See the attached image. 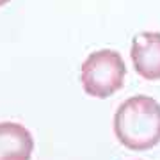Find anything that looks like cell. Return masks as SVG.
<instances>
[{
	"instance_id": "obj_3",
	"label": "cell",
	"mask_w": 160,
	"mask_h": 160,
	"mask_svg": "<svg viewBox=\"0 0 160 160\" xmlns=\"http://www.w3.org/2000/svg\"><path fill=\"white\" fill-rule=\"evenodd\" d=\"M133 68L144 80H160V32H141L132 41Z\"/></svg>"
},
{
	"instance_id": "obj_5",
	"label": "cell",
	"mask_w": 160,
	"mask_h": 160,
	"mask_svg": "<svg viewBox=\"0 0 160 160\" xmlns=\"http://www.w3.org/2000/svg\"><path fill=\"white\" fill-rule=\"evenodd\" d=\"M7 2H11V0H0V7H2V6H6Z\"/></svg>"
},
{
	"instance_id": "obj_4",
	"label": "cell",
	"mask_w": 160,
	"mask_h": 160,
	"mask_svg": "<svg viewBox=\"0 0 160 160\" xmlns=\"http://www.w3.org/2000/svg\"><path fill=\"white\" fill-rule=\"evenodd\" d=\"M34 139L23 125L0 123V160H30Z\"/></svg>"
},
{
	"instance_id": "obj_1",
	"label": "cell",
	"mask_w": 160,
	"mask_h": 160,
	"mask_svg": "<svg viewBox=\"0 0 160 160\" xmlns=\"http://www.w3.org/2000/svg\"><path fill=\"white\" fill-rule=\"evenodd\" d=\"M114 133L125 148L146 151L160 142V103L151 96H132L114 114Z\"/></svg>"
},
{
	"instance_id": "obj_2",
	"label": "cell",
	"mask_w": 160,
	"mask_h": 160,
	"mask_svg": "<svg viewBox=\"0 0 160 160\" xmlns=\"http://www.w3.org/2000/svg\"><path fill=\"white\" fill-rule=\"evenodd\" d=\"M126 66L116 50H98L82 62L80 82L86 94L92 98H109L125 84Z\"/></svg>"
}]
</instances>
